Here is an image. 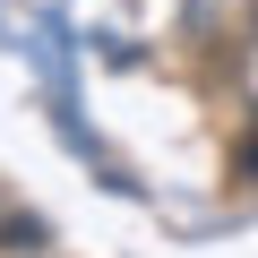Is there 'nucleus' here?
I'll return each instance as SVG.
<instances>
[]
</instances>
